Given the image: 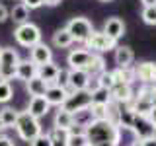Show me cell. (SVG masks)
I'll return each instance as SVG.
<instances>
[{
    "instance_id": "d6a6232c",
    "label": "cell",
    "mask_w": 156,
    "mask_h": 146,
    "mask_svg": "<svg viewBox=\"0 0 156 146\" xmlns=\"http://www.w3.org/2000/svg\"><path fill=\"white\" fill-rule=\"evenodd\" d=\"M90 111H92V117H94V121H101V119H105L107 105H90Z\"/></svg>"
},
{
    "instance_id": "2e32d148",
    "label": "cell",
    "mask_w": 156,
    "mask_h": 146,
    "mask_svg": "<svg viewBox=\"0 0 156 146\" xmlns=\"http://www.w3.org/2000/svg\"><path fill=\"white\" fill-rule=\"evenodd\" d=\"M35 76H37V66L29 58H20L18 68H16V80H22L26 84V82H29Z\"/></svg>"
},
{
    "instance_id": "30bf717a",
    "label": "cell",
    "mask_w": 156,
    "mask_h": 146,
    "mask_svg": "<svg viewBox=\"0 0 156 146\" xmlns=\"http://www.w3.org/2000/svg\"><path fill=\"white\" fill-rule=\"evenodd\" d=\"M29 61L33 62L35 66H43L47 64V62L53 61V49L47 45V43H37V45H33L29 49Z\"/></svg>"
},
{
    "instance_id": "277c9868",
    "label": "cell",
    "mask_w": 156,
    "mask_h": 146,
    "mask_svg": "<svg viewBox=\"0 0 156 146\" xmlns=\"http://www.w3.org/2000/svg\"><path fill=\"white\" fill-rule=\"evenodd\" d=\"M20 62V55L14 47H2L0 55V80L10 82L16 78V68Z\"/></svg>"
},
{
    "instance_id": "7dc6e473",
    "label": "cell",
    "mask_w": 156,
    "mask_h": 146,
    "mask_svg": "<svg viewBox=\"0 0 156 146\" xmlns=\"http://www.w3.org/2000/svg\"><path fill=\"white\" fill-rule=\"evenodd\" d=\"M0 55H2V47H0Z\"/></svg>"
},
{
    "instance_id": "ba28073f",
    "label": "cell",
    "mask_w": 156,
    "mask_h": 146,
    "mask_svg": "<svg viewBox=\"0 0 156 146\" xmlns=\"http://www.w3.org/2000/svg\"><path fill=\"white\" fill-rule=\"evenodd\" d=\"M94 57H96V53L88 51L84 47L72 49V51L68 53V57H66L68 68H70V70H84L86 72V68L90 66V62L94 61Z\"/></svg>"
},
{
    "instance_id": "ab89813d",
    "label": "cell",
    "mask_w": 156,
    "mask_h": 146,
    "mask_svg": "<svg viewBox=\"0 0 156 146\" xmlns=\"http://www.w3.org/2000/svg\"><path fill=\"white\" fill-rule=\"evenodd\" d=\"M148 121L152 123V127H156V107H152V111L148 113Z\"/></svg>"
},
{
    "instance_id": "b9f144b4",
    "label": "cell",
    "mask_w": 156,
    "mask_h": 146,
    "mask_svg": "<svg viewBox=\"0 0 156 146\" xmlns=\"http://www.w3.org/2000/svg\"><path fill=\"white\" fill-rule=\"evenodd\" d=\"M62 0H45V6H58Z\"/></svg>"
},
{
    "instance_id": "bcb514c9",
    "label": "cell",
    "mask_w": 156,
    "mask_h": 146,
    "mask_svg": "<svg viewBox=\"0 0 156 146\" xmlns=\"http://www.w3.org/2000/svg\"><path fill=\"white\" fill-rule=\"evenodd\" d=\"M100 2H111V0H100Z\"/></svg>"
},
{
    "instance_id": "7bdbcfd3",
    "label": "cell",
    "mask_w": 156,
    "mask_h": 146,
    "mask_svg": "<svg viewBox=\"0 0 156 146\" xmlns=\"http://www.w3.org/2000/svg\"><path fill=\"white\" fill-rule=\"evenodd\" d=\"M4 130H6V125H4L2 119H0V134H4Z\"/></svg>"
},
{
    "instance_id": "7402d4cb",
    "label": "cell",
    "mask_w": 156,
    "mask_h": 146,
    "mask_svg": "<svg viewBox=\"0 0 156 146\" xmlns=\"http://www.w3.org/2000/svg\"><path fill=\"white\" fill-rule=\"evenodd\" d=\"M111 78H113V84H131L135 82V74H133V66L131 68H115L111 70Z\"/></svg>"
},
{
    "instance_id": "484cf974",
    "label": "cell",
    "mask_w": 156,
    "mask_h": 146,
    "mask_svg": "<svg viewBox=\"0 0 156 146\" xmlns=\"http://www.w3.org/2000/svg\"><path fill=\"white\" fill-rule=\"evenodd\" d=\"M18 115H20V111H16L14 107H4V109H0V119H2L4 125H6V129L16 125Z\"/></svg>"
},
{
    "instance_id": "603a6c76",
    "label": "cell",
    "mask_w": 156,
    "mask_h": 146,
    "mask_svg": "<svg viewBox=\"0 0 156 146\" xmlns=\"http://www.w3.org/2000/svg\"><path fill=\"white\" fill-rule=\"evenodd\" d=\"M47 88L49 84L47 82H43L41 78H31L29 82H26V90H27V94L31 96V97H39V96H45V92H47Z\"/></svg>"
},
{
    "instance_id": "9c48e42d",
    "label": "cell",
    "mask_w": 156,
    "mask_h": 146,
    "mask_svg": "<svg viewBox=\"0 0 156 146\" xmlns=\"http://www.w3.org/2000/svg\"><path fill=\"white\" fill-rule=\"evenodd\" d=\"M131 133L135 134V140H136V142H140V140L152 138L154 127H152V123L148 121V117L135 115V123H133V129H131Z\"/></svg>"
},
{
    "instance_id": "f546056e",
    "label": "cell",
    "mask_w": 156,
    "mask_h": 146,
    "mask_svg": "<svg viewBox=\"0 0 156 146\" xmlns=\"http://www.w3.org/2000/svg\"><path fill=\"white\" fill-rule=\"evenodd\" d=\"M140 18L146 26H156V6H146L140 12Z\"/></svg>"
},
{
    "instance_id": "e575fe53",
    "label": "cell",
    "mask_w": 156,
    "mask_h": 146,
    "mask_svg": "<svg viewBox=\"0 0 156 146\" xmlns=\"http://www.w3.org/2000/svg\"><path fill=\"white\" fill-rule=\"evenodd\" d=\"M66 82H68V68H61V70H58V76H57V84L66 88Z\"/></svg>"
},
{
    "instance_id": "6da1fadb",
    "label": "cell",
    "mask_w": 156,
    "mask_h": 146,
    "mask_svg": "<svg viewBox=\"0 0 156 146\" xmlns=\"http://www.w3.org/2000/svg\"><path fill=\"white\" fill-rule=\"evenodd\" d=\"M86 140H88V146H119L121 129L111 125L105 119L92 121L86 127Z\"/></svg>"
},
{
    "instance_id": "4316f807",
    "label": "cell",
    "mask_w": 156,
    "mask_h": 146,
    "mask_svg": "<svg viewBox=\"0 0 156 146\" xmlns=\"http://www.w3.org/2000/svg\"><path fill=\"white\" fill-rule=\"evenodd\" d=\"M72 117H74V125L78 127H86L94 121V117H92V111H90V107H86V109H80V111H76V113H72Z\"/></svg>"
},
{
    "instance_id": "e0dca14e",
    "label": "cell",
    "mask_w": 156,
    "mask_h": 146,
    "mask_svg": "<svg viewBox=\"0 0 156 146\" xmlns=\"http://www.w3.org/2000/svg\"><path fill=\"white\" fill-rule=\"evenodd\" d=\"M49 111H51V105L47 103V99L43 96L29 97V103H27V113L29 115H33L35 119H41V117H45Z\"/></svg>"
},
{
    "instance_id": "5bb4252c",
    "label": "cell",
    "mask_w": 156,
    "mask_h": 146,
    "mask_svg": "<svg viewBox=\"0 0 156 146\" xmlns=\"http://www.w3.org/2000/svg\"><path fill=\"white\" fill-rule=\"evenodd\" d=\"M133 74H135V80L143 84H152V76H154V62L150 61H143L139 64L133 66Z\"/></svg>"
},
{
    "instance_id": "60d3db41",
    "label": "cell",
    "mask_w": 156,
    "mask_h": 146,
    "mask_svg": "<svg viewBox=\"0 0 156 146\" xmlns=\"http://www.w3.org/2000/svg\"><path fill=\"white\" fill-rule=\"evenodd\" d=\"M140 4H143V8H146V6H156V0H140Z\"/></svg>"
},
{
    "instance_id": "4dcf8cb0",
    "label": "cell",
    "mask_w": 156,
    "mask_h": 146,
    "mask_svg": "<svg viewBox=\"0 0 156 146\" xmlns=\"http://www.w3.org/2000/svg\"><path fill=\"white\" fill-rule=\"evenodd\" d=\"M65 146H88L86 133H84V134H70V133H68Z\"/></svg>"
},
{
    "instance_id": "d590c367",
    "label": "cell",
    "mask_w": 156,
    "mask_h": 146,
    "mask_svg": "<svg viewBox=\"0 0 156 146\" xmlns=\"http://www.w3.org/2000/svg\"><path fill=\"white\" fill-rule=\"evenodd\" d=\"M22 4L31 12V10H35V8H41L43 4H45V0H22Z\"/></svg>"
},
{
    "instance_id": "8d00e7d4",
    "label": "cell",
    "mask_w": 156,
    "mask_h": 146,
    "mask_svg": "<svg viewBox=\"0 0 156 146\" xmlns=\"http://www.w3.org/2000/svg\"><path fill=\"white\" fill-rule=\"evenodd\" d=\"M8 18H10V10L4 6V4H0V23H4Z\"/></svg>"
},
{
    "instance_id": "f6af8a7d",
    "label": "cell",
    "mask_w": 156,
    "mask_h": 146,
    "mask_svg": "<svg viewBox=\"0 0 156 146\" xmlns=\"http://www.w3.org/2000/svg\"><path fill=\"white\" fill-rule=\"evenodd\" d=\"M152 138H156V127H154V134H152Z\"/></svg>"
},
{
    "instance_id": "9a60e30c",
    "label": "cell",
    "mask_w": 156,
    "mask_h": 146,
    "mask_svg": "<svg viewBox=\"0 0 156 146\" xmlns=\"http://www.w3.org/2000/svg\"><path fill=\"white\" fill-rule=\"evenodd\" d=\"M66 96H68V90L66 88H62V86H58V84H53V86H49L47 88V92H45V99H47V103L49 105H55V107H61L62 103H65V99H66Z\"/></svg>"
},
{
    "instance_id": "83f0119b",
    "label": "cell",
    "mask_w": 156,
    "mask_h": 146,
    "mask_svg": "<svg viewBox=\"0 0 156 146\" xmlns=\"http://www.w3.org/2000/svg\"><path fill=\"white\" fill-rule=\"evenodd\" d=\"M111 101V94L105 88H98L96 92H92V105H107Z\"/></svg>"
},
{
    "instance_id": "d6986e66",
    "label": "cell",
    "mask_w": 156,
    "mask_h": 146,
    "mask_svg": "<svg viewBox=\"0 0 156 146\" xmlns=\"http://www.w3.org/2000/svg\"><path fill=\"white\" fill-rule=\"evenodd\" d=\"M58 70H61V66L55 64V61H51L43 66H37V78H41L43 82H47L49 86H53V84H57Z\"/></svg>"
},
{
    "instance_id": "d4e9b609",
    "label": "cell",
    "mask_w": 156,
    "mask_h": 146,
    "mask_svg": "<svg viewBox=\"0 0 156 146\" xmlns=\"http://www.w3.org/2000/svg\"><path fill=\"white\" fill-rule=\"evenodd\" d=\"M10 18L14 19V22L18 23V26H22V23H27L29 22V10L23 6L22 2L16 4L12 10H10Z\"/></svg>"
},
{
    "instance_id": "cb8c5ba5",
    "label": "cell",
    "mask_w": 156,
    "mask_h": 146,
    "mask_svg": "<svg viewBox=\"0 0 156 146\" xmlns=\"http://www.w3.org/2000/svg\"><path fill=\"white\" fill-rule=\"evenodd\" d=\"M133 123H135V113L127 105H121V109H119V129H121V133H123V130H131L133 129Z\"/></svg>"
},
{
    "instance_id": "836d02e7",
    "label": "cell",
    "mask_w": 156,
    "mask_h": 146,
    "mask_svg": "<svg viewBox=\"0 0 156 146\" xmlns=\"http://www.w3.org/2000/svg\"><path fill=\"white\" fill-rule=\"evenodd\" d=\"M29 146H53V142H51V138H49L47 133H41L29 142Z\"/></svg>"
},
{
    "instance_id": "f35d334b",
    "label": "cell",
    "mask_w": 156,
    "mask_h": 146,
    "mask_svg": "<svg viewBox=\"0 0 156 146\" xmlns=\"http://www.w3.org/2000/svg\"><path fill=\"white\" fill-rule=\"evenodd\" d=\"M0 146H16V144H14V140L10 138V136L0 134Z\"/></svg>"
},
{
    "instance_id": "3957f363",
    "label": "cell",
    "mask_w": 156,
    "mask_h": 146,
    "mask_svg": "<svg viewBox=\"0 0 156 146\" xmlns=\"http://www.w3.org/2000/svg\"><path fill=\"white\" fill-rule=\"evenodd\" d=\"M14 39L20 47H26V49H31L33 45L41 43V29L35 23L27 22V23H22L14 29Z\"/></svg>"
},
{
    "instance_id": "4fadbf2b",
    "label": "cell",
    "mask_w": 156,
    "mask_h": 146,
    "mask_svg": "<svg viewBox=\"0 0 156 146\" xmlns=\"http://www.w3.org/2000/svg\"><path fill=\"white\" fill-rule=\"evenodd\" d=\"M101 31H104L107 37H111L113 41H117V39H121L125 35V22L121 18H117V16H111V18L105 19Z\"/></svg>"
},
{
    "instance_id": "f1b7e54d",
    "label": "cell",
    "mask_w": 156,
    "mask_h": 146,
    "mask_svg": "<svg viewBox=\"0 0 156 146\" xmlns=\"http://www.w3.org/2000/svg\"><path fill=\"white\" fill-rule=\"evenodd\" d=\"M14 97V88L10 82L0 80V103H8L10 99Z\"/></svg>"
},
{
    "instance_id": "1f68e13d",
    "label": "cell",
    "mask_w": 156,
    "mask_h": 146,
    "mask_svg": "<svg viewBox=\"0 0 156 146\" xmlns=\"http://www.w3.org/2000/svg\"><path fill=\"white\" fill-rule=\"evenodd\" d=\"M98 80H100V88H105V90H111L113 88V78H111V70H105L101 74H98Z\"/></svg>"
},
{
    "instance_id": "8fae6325",
    "label": "cell",
    "mask_w": 156,
    "mask_h": 146,
    "mask_svg": "<svg viewBox=\"0 0 156 146\" xmlns=\"http://www.w3.org/2000/svg\"><path fill=\"white\" fill-rule=\"evenodd\" d=\"M109 94H111V101H115L119 105H127L135 97V90L131 84H113Z\"/></svg>"
},
{
    "instance_id": "52a82bcc",
    "label": "cell",
    "mask_w": 156,
    "mask_h": 146,
    "mask_svg": "<svg viewBox=\"0 0 156 146\" xmlns=\"http://www.w3.org/2000/svg\"><path fill=\"white\" fill-rule=\"evenodd\" d=\"M92 105V94L88 90H80V92H68L65 103L61 107L68 113H76L80 109H86V107Z\"/></svg>"
},
{
    "instance_id": "7c38bea8",
    "label": "cell",
    "mask_w": 156,
    "mask_h": 146,
    "mask_svg": "<svg viewBox=\"0 0 156 146\" xmlns=\"http://www.w3.org/2000/svg\"><path fill=\"white\" fill-rule=\"evenodd\" d=\"M88 82H90V74H86L84 70H70V68H68V82H66L68 92L86 90Z\"/></svg>"
},
{
    "instance_id": "ffe728a7",
    "label": "cell",
    "mask_w": 156,
    "mask_h": 146,
    "mask_svg": "<svg viewBox=\"0 0 156 146\" xmlns=\"http://www.w3.org/2000/svg\"><path fill=\"white\" fill-rule=\"evenodd\" d=\"M53 127H55V129L65 130V133H68V130L74 127V117H72V113L65 111L62 107H58V111L55 113V119H53Z\"/></svg>"
},
{
    "instance_id": "44dd1931",
    "label": "cell",
    "mask_w": 156,
    "mask_h": 146,
    "mask_svg": "<svg viewBox=\"0 0 156 146\" xmlns=\"http://www.w3.org/2000/svg\"><path fill=\"white\" fill-rule=\"evenodd\" d=\"M51 43H53V47H57V49H68L72 43H74V39L70 37V33H68L65 27H61V29H57V31L53 33Z\"/></svg>"
},
{
    "instance_id": "ac0fdd59",
    "label": "cell",
    "mask_w": 156,
    "mask_h": 146,
    "mask_svg": "<svg viewBox=\"0 0 156 146\" xmlns=\"http://www.w3.org/2000/svg\"><path fill=\"white\" fill-rule=\"evenodd\" d=\"M115 64L117 68H131L133 66V61H135V53L129 45H121V47H115Z\"/></svg>"
},
{
    "instance_id": "74e56055",
    "label": "cell",
    "mask_w": 156,
    "mask_h": 146,
    "mask_svg": "<svg viewBox=\"0 0 156 146\" xmlns=\"http://www.w3.org/2000/svg\"><path fill=\"white\" fill-rule=\"evenodd\" d=\"M133 146H156V138H146V140H140V142H133Z\"/></svg>"
},
{
    "instance_id": "7a4b0ae2",
    "label": "cell",
    "mask_w": 156,
    "mask_h": 146,
    "mask_svg": "<svg viewBox=\"0 0 156 146\" xmlns=\"http://www.w3.org/2000/svg\"><path fill=\"white\" fill-rule=\"evenodd\" d=\"M14 129H16V133H18L20 138L26 140V142H31L37 134L43 133L39 119H35L33 115H29L27 111H20L18 121H16V125H14Z\"/></svg>"
},
{
    "instance_id": "5b68a950",
    "label": "cell",
    "mask_w": 156,
    "mask_h": 146,
    "mask_svg": "<svg viewBox=\"0 0 156 146\" xmlns=\"http://www.w3.org/2000/svg\"><path fill=\"white\" fill-rule=\"evenodd\" d=\"M84 49H88V51L96 53V55H101V53H107V51H115L117 47V41H113L111 37H107L104 31H92V35L86 39L84 43Z\"/></svg>"
},
{
    "instance_id": "8992f818",
    "label": "cell",
    "mask_w": 156,
    "mask_h": 146,
    "mask_svg": "<svg viewBox=\"0 0 156 146\" xmlns=\"http://www.w3.org/2000/svg\"><path fill=\"white\" fill-rule=\"evenodd\" d=\"M66 31L70 33V37L74 39V43H84L88 37L92 35V31H94V26H92V22L84 16H76L72 18L70 22L66 23Z\"/></svg>"
},
{
    "instance_id": "ee69618b",
    "label": "cell",
    "mask_w": 156,
    "mask_h": 146,
    "mask_svg": "<svg viewBox=\"0 0 156 146\" xmlns=\"http://www.w3.org/2000/svg\"><path fill=\"white\" fill-rule=\"evenodd\" d=\"M152 86H156V62H154V76H152Z\"/></svg>"
}]
</instances>
